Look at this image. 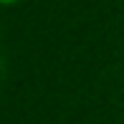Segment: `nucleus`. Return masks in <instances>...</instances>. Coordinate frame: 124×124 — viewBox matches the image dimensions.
<instances>
[{
	"mask_svg": "<svg viewBox=\"0 0 124 124\" xmlns=\"http://www.w3.org/2000/svg\"><path fill=\"white\" fill-rule=\"evenodd\" d=\"M0 3H3V5H8V3H18V0H0Z\"/></svg>",
	"mask_w": 124,
	"mask_h": 124,
	"instance_id": "f257e3e1",
	"label": "nucleus"
}]
</instances>
